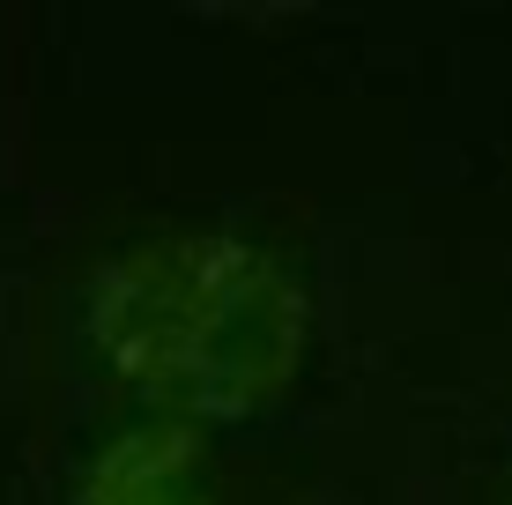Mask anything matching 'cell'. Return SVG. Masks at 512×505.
Wrapping results in <instances>:
<instances>
[{"label":"cell","instance_id":"cell-1","mask_svg":"<svg viewBox=\"0 0 512 505\" xmlns=\"http://www.w3.org/2000/svg\"><path fill=\"white\" fill-rule=\"evenodd\" d=\"M90 342L164 424L201 431L282 402L312 342V305L282 260L231 231H156L97 268Z\"/></svg>","mask_w":512,"mask_h":505},{"label":"cell","instance_id":"cell-2","mask_svg":"<svg viewBox=\"0 0 512 505\" xmlns=\"http://www.w3.org/2000/svg\"><path fill=\"white\" fill-rule=\"evenodd\" d=\"M82 505H216L208 498V446L186 424H134L82 476Z\"/></svg>","mask_w":512,"mask_h":505}]
</instances>
